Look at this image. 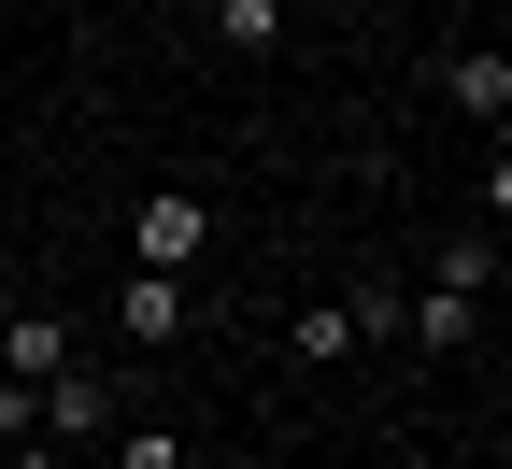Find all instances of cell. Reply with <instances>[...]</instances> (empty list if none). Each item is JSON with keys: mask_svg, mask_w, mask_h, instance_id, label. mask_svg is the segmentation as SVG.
<instances>
[{"mask_svg": "<svg viewBox=\"0 0 512 469\" xmlns=\"http://www.w3.org/2000/svg\"><path fill=\"white\" fill-rule=\"evenodd\" d=\"M128 228H143V271H200V242H214V214H200L185 185H143V214H128Z\"/></svg>", "mask_w": 512, "mask_h": 469, "instance_id": "obj_1", "label": "cell"}, {"mask_svg": "<svg viewBox=\"0 0 512 469\" xmlns=\"http://www.w3.org/2000/svg\"><path fill=\"white\" fill-rule=\"evenodd\" d=\"M185 313H200V299H185V271H143V256H128V299H114V327H128V342H171Z\"/></svg>", "mask_w": 512, "mask_h": 469, "instance_id": "obj_2", "label": "cell"}, {"mask_svg": "<svg viewBox=\"0 0 512 469\" xmlns=\"http://www.w3.org/2000/svg\"><path fill=\"white\" fill-rule=\"evenodd\" d=\"M441 100L498 128V114H512V57H498V43H456V57H441Z\"/></svg>", "mask_w": 512, "mask_h": 469, "instance_id": "obj_3", "label": "cell"}, {"mask_svg": "<svg viewBox=\"0 0 512 469\" xmlns=\"http://www.w3.org/2000/svg\"><path fill=\"white\" fill-rule=\"evenodd\" d=\"M0 370H15V384L72 370V327H57V313H15V327H0Z\"/></svg>", "mask_w": 512, "mask_h": 469, "instance_id": "obj_4", "label": "cell"}, {"mask_svg": "<svg viewBox=\"0 0 512 469\" xmlns=\"http://www.w3.org/2000/svg\"><path fill=\"white\" fill-rule=\"evenodd\" d=\"M285 356H299V370H342V356H356V299H313V313L285 327Z\"/></svg>", "mask_w": 512, "mask_h": 469, "instance_id": "obj_5", "label": "cell"}, {"mask_svg": "<svg viewBox=\"0 0 512 469\" xmlns=\"http://www.w3.org/2000/svg\"><path fill=\"white\" fill-rule=\"evenodd\" d=\"M214 43H228V57H271V43H285V0H214Z\"/></svg>", "mask_w": 512, "mask_h": 469, "instance_id": "obj_6", "label": "cell"}, {"mask_svg": "<svg viewBox=\"0 0 512 469\" xmlns=\"http://www.w3.org/2000/svg\"><path fill=\"white\" fill-rule=\"evenodd\" d=\"M100 441H114L100 469H185V427H157V413H143V427H100Z\"/></svg>", "mask_w": 512, "mask_h": 469, "instance_id": "obj_7", "label": "cell"}, {"mask_svg": "<svg viewBox=\"0 0 512 469\" xmlns=\"http://www.w3.org/2000/svg\"><path fill=\"white\" fill-rule=\"evenodd\" d=\"M15 441H29V384L0 370V455H15Z\"/></svg>", "mask_w": 512, "mask_h": 469, "instance_id": "obj_8", "label": "cell"}, {"mask_svg": "<svg viewBox=\"0 0 512 469\" xmlns=\"http://www.w3.org/2000/svg\"><path fill=\"white\" fill-rule=\"evenodd\" d=\"M0 327H15V299H0Z\"/></svg>", "mask_w": 512, "mask_h": 469, "instance_id": "obj_9", "label": "cell"}]
</instances>
